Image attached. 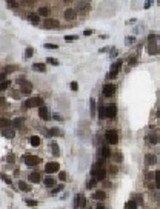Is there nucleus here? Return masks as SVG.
<instances>
[{"label":"nucleus","mask_w":160,"mask_h":209,"mask_svg":"<svg viewBox=\"0 0 160 209\" xmlns=\"http://www.w3.org/2000/svg\"><path fill=\"white\" fill-rule=\"evenodd\" d=\"M43 104V100L40 98V97H32V98H28V100H25L23 103V106L25 108H38V106H42Z\"/></svg>","instance_id":"nucleus-1"},{"label":"nucleus","mask_w":160,"mask_h":209,"mask_svg":"<svg viewBox=\"0 0 160 209\" xmlns=\"http://www.w3.org/2000/svg\"><path fill=\"white\" fill-rule=\"evenodd\" d=\"M23 160H25L26 166H29V168H34V166H37V165H38V162H40V159H38V157H37V155H32V154H25Z\"/></svg>","instance_id":"nucleus-2"},{"label":"nucleus","mask_w":160,"mask_h":209,"mask_svg":"<svg viewBox=\"0 0 160 209\" xmlns=\"http://www.w3.org/2000/svg\"><path fill=\"white\" fill-rule=\"evenodd\" d=\"M105 138H106V141H108V143H111V145H115V143H118V134H117V131H114V129L106 131Z\"/></svg>","instance_id":"nucleus-3"},{"label":"nucleus","mask_w":160,"mask_h":209,"mask_svg":"<svg viewBox=\"0 0 160 209\" xmlns=\"http://www.w3.org/2000/svg\"><path fill=\"white\" fill-rule=\"evenodd\" d=\"M115 114H117V106H115V104L114 103L106 104V106H105V117H106V119H114Z\"/></svg>","instance_id":"nucleus-4"},{"label":"nucleus","mask_w":160,"mask_h":209,"mask_svg":"<svg viewBox=\"0 0 160 209\" xmlns=\"http://www.w3.org/2000/svg\"><path fill=\"white\" fill-rule=\"evenodd\" d=\"M91 172H92V175H94L97 180H100V181L105 180V177H106V171H105L103 168H99V165H96L94 168H92Z\"/></svg>","instance_id":"nucleus-5"},{"label":"nucleus","mask_w":160,"mask_h":209,"mask_svg":"<svg viewBox=\"0 0 160 209\" xmlns=\"http://www.w3.org/2000/svg\"><path fill=\"white\" fill-rule=\"evenodd\" d=\"M154 40H155V37L149 35V42H148V52L149 54H158V45Z\"/></svg>","instance_id":"nucleus-6"},{"label":"nucleus","mask_w":160,"mask_h":209,"mask_svg":"<svg viewBox=\"0 0 160 209\" xmlns=\"http://www.w3.org/2000/svg\"><path fill=\"white\" fill-rule=\"evenodd\" d=\"M120 68H122V60H117L112 66H111V71H109V74H108V77L109 78H114L117 74H118V71H120Z\"/></svg>","instance_id":"nucleus-7"},{"label":"nucleus","mask_w":160,"mask_h":209,"mask_svg":"<svg viewBox=\"0 0 160 209\" xmlns=\"http://www.w3.org/2000/svg\"><path fill=\"white\" fill-rule=\"evenodd\" d=\"M19 83L22 85V92H23V94H31V92H32V85H31L29 82H25L23 78H20Z\"/></svg>","instance_id":"nucleus-8"},{"label":"nucleus","mask_w":160,"mask_h":209,"mask_svg":"<svg viewBox=\"0 0 160 209\" xmlns=\"http://www.w3.org/2000/svg\"><path fill=\"white\" fill-rule=\"evenodd\" d=\"M63 17H65V20H75L77 12H75V9H72V8H66L65 12H63Z\"/></svg>","instance_id":"nucleus-9"},{"label":"nucleus","mask_w":160,"mask_h":209,"mask_svg":"<svg viewBox=\"0 0 160 209\" xmlns=\"http://www.w3.org/2000/svg\"><path fill=\"white\" fill-rule=\"evenodd\" d=\"M102 92H103V95L105 97H111V95H114V92H115V86L114 85H105L103 86V89H102Z\"/></svg>","instance_id":"nucleus-10"},{"label":"nucleus","mask_w":160,"mask_h":209,"mask_svg":"<svg viewBox=\"0 0 160 209\" xmlns=\"http://www.w3.org/2000/svg\"><path fill=\"white\" fill-rule=\"evenodd\" d=\"M59 163H56V162H52V163H48L46 166H45V172H48V174H52V172H57L59 171Z\"/></svg>","instance_id":"nucleus-11"},{"label":"nucleus","mask_w":160,"mask_h":209,"mask_svg":"<svg viewBox=\"0 0 160 209\" xmlns=\"http://www.w3.org/2000/svg\"><path fill=\"white\" fill-rule=\"evenodd\" d=\"M43 26H45V28H59L60 22L56 20V19H48V20L43 22Z\"/></svg>","instance_id":"nucleus-12"},{"label":"nucleus","mask_w":160,"mask_h":209,"mask_svg":"<svg viewBox=\"0 0 160 209\" xmlns=\"http://www.w3.org/2000/svg\"><path fill=\"white\" fill-rule=\"evenodd\" d=\"M38 115H40V119L42 120H48V117H49V112H48V108L46 106H38Z\"/></svg>","instance_id":"nucleus-13"},{"label":"nucleus","mask_w":160,"mask_h":209,"mask_svg":"<svg viewBox=\"0 0 160 209\" xmlns=\"http://www.w3.org/2000/svg\"><path fill=\"white\" fill-rule=\"evenodd\" d=\"M158 141H160V137L157 134H151V135L146 137V143H148V145H157Z\"/></svg>","instance_id":"nucleus-14"},{"label":"nucleus","mask_w":160,"mask_h":209,"mask_svg":"<svg viewBox=\"0 0 160 209\" xmlns=\"http://www.w3.org/2000/svg\"><path fill=\"white\" fill-rule=\"evenodd\" d=\"M32 183H38L40 180H42V177H40V172H37V171H34V172H31L29 174V177H28Z\"/></svg>","instance_id":"nucleus-15"},{"label":"nucleus","mask_w":160,"mask_h":209,"mask_svg":"<svg viewBox=\"0 0 160 209\" xmlns=\"http://www.w3.org/2000/svg\"><path fill=\"white\" fill-rule=\"evenodd\" d=\"M75 206H77V207H85V206H86V198L83 197V195H78V197H77Z\"/></svg>","instance_id":"nucleus-16"},{"label":"nucleus","mask_w":160,"mask_h":209,"mask_svg":"<svg viewBox=\"0 0 160 209\" xmlns=\"http://www.w3.org/2000/svg\"><path fill=\"white\" fill-rule=\"evenodd\" d=\"M40 17H42V16H40L38 12H37V14H35V12H31V14H28V20L32 22V23H38Z\"/></svg>","instance_id":"nucleus-17"},{"label":"nucleus","mask_w":160,"mask_h":209,"mask_svg":"<svg viewBox=\"0 0 160 209\" xmlns=\"http://www.w3.org/2000/svg\"><path fill=\"white\" fill-rule=\"evenodd\" d=\"M32 69H34V71H38V72H45V71H46L43 63H34V65H32Z\"/></svg>","instance_id":"nucleus-18"},{"label":"nucleus","mask_w":160,"mask_h":209,"mask_svg":"<svg viewBox=\"0 0 160 209\" xmlns=\"http://www.w3.org/2000/svg\"><path fill=\"white\" fill-rule=\"evenodd\" d=\"M146 163H148V165H155L157 163V159H155V155H152V154H148V155H146Z\"/></svg>","instance_id":"nucleus-19"},{"label":"nucleus","mask_w":160,"mask_h":209,"mask_svg":"<svg viewBox=\"0 0 160 209\" xmlns=\"http://www.w3.org/2000/svg\"><path fill=\"white\" fill-rule=\"evenodd\" d=\"M29 143H31L34 148H37V146L40 145V137H38V135H32V137L29 138Z\"/></svg>","instance_id":"nucleus-20"},{"label":"nucleus","mask_w":160,"mask_h":209,"mask_svg":"<svg viewBox=\"0 0 160 209\" xmlns=\"http://www.w3.org/2000/svg\"><path fill=\"white\" fill-rule=\"evenodd\" d=\"M38 14L42 16V17H48V16H49V9H48V6H42V8H38Z\"/></svg>","instance_id":"nucleus-21"},{"label":"nucleus","mask_w":160,"mask_h":209,"mask_svg":"<svg viewBox=\"0 0 160 209\" xmlns=\"http://www.w3.org/2000/svg\"><path fill=\"white\" fill-rule=\"evenodd\" d=\"M43 183H45V186L51 188V186H54V185H56V180L52 178V177H46V178L43 180Z\"/></svg>","instance_id":"nucleus-22"},{"label":"nucleus","mask_w":160,"mask_h":209,"mask_svg":"<svg viewBox=\"0 0 160 209\" xmlns=\"http://www.w3.org/2000/svg\"><path fill=\"white\" fill-rule=\"evenodd\" d=\"M23 123H25V119L19 117V119H14V122H12V126H14V128H20V126H23Z\"/></svg>","instance_id":"nucleus-23"},{"label":"nucleus","mask_w":160,"mask_h":209,"mask_svg":"<svg viewBox=\"0 0 160 209\" xmlns=\"http://www.w3.org/2000/svg\"><path fill=\"white\" fill-rule=\"evenodd\" d=\"M51 149H52V154H54L56 157L60 155V149H59V145H57V143H51Z\"/></svg>","instance_id":"nucleus-24"},{"label":"nucleus","mask_w":160,"mask_h":209,"mask_svg":"<svg viewBox=\"0 0 160 209\" xmlns=\"http://www.w3.org/2000/svg\"><path fill=\"white\" fill-rule=\"evenodd\" d=\"M48 134L49 135H54V137H59V135H62V132L57 129V128H51L49 131H48Z\"/></svg>","instance_id":"nucleus-25"},{"label":"nucleus","mask_w":160,"mask_h":209,"mask_svg":"<svg viewBox=\"0 0 160 209\" xmlns=\"http://www.w3.org/2000/svg\"><path fill=\"white\" fill-rule=\"evenodd\" d=\"M19 188H20L22 191H25V192H29V191H31V188L26 185L25 181H19Z\"/></svg>","instance_id":"nucleus-26"},{"label":"nucleus","mask_w":160,"mask_h":209,"mask_svg":"<svg viewBox=\"0 0 160 209\" xmlns=\"http://www.w3.org/2000/svg\"><path fill=\"white\" fill-rule=\"evenodd\" d=\"M6 3H8V8H11V9H17L19 8L16 0H6Z\"/></svg>","instance_id":"nucleus-27"},{"label":"nucleus","mask_w":160,"mask_h":209,"mask_svg":"<svg viewBox=\"0 0 160 209\" xmlns=\"http://www.w3.org/2000/svg\"><path fill=\"white\" fill-rule=\"evenodd\" d=\"M109 155H111V152H109V148L108 146L102 148V157H103V159H108Z\"/></svg>","instance_id":"nucleus-28"},{"label":"nucleus","mask_w":160,"mask_h":209,"mask_svg":"<svg viewBox=\"0 0 160 209\" xmlns=\"http://www.w3.org/2000/svg\"><path fill=\"white\" fill-rule=\"evenodd\" d=\"M2 134H3L5 137L11 138V137H14V131H8V129H3V131H2Z\"/></svg>","instance_id":"nucleus-29"},{"label":"nucleus","mask_w":160,"mask_h":209,"mask_svg":"<svg viewBox=\"0 0 160 209\" xmlns=\"http://www.w3.org/2000/svg\"><path fill=\"white\" fill-rule=\"evenodd\" d=\"M32 54H34V49H32V48H28V49L25 51V57H26V59H31Z\"/></svg>","instance_id":"nucleus-30"},{"label":"nucleus","mask_w":160,"mask_h":209,"mask_svg":"<svg viewBox=\"0 0 160 209\" xmlns=\"http://www.w3.org/2000/svg\"><path fill=\"white\" fill-rule=\"evenodd\" d=\"M155 188L160 189V171L155 172Z\"/></svg>","instance_id":"nucleus-31"},{"label":"nucleus","mask_w":160,"mask_h":209,"mask_svg":"<svg viewBox=\"0 0 160 209\" xmlns=\"http://www.w3.org/2000/svg\"><path fill=\"white\" fill-rule=\"evenodd\" d=\"M94 198H96V200H103V198H105V192H102V191H100V192H96V194H94Z\"/></svg>","instance_id":"nucleus-32"},{"label":"nucleus","mask_w":160,"mask_h":209,"mask_svg":"<svg viewBox=\"0 0 160 209\" xmlns=\"http://www.w3.org/2000/svg\"><path fill=\"white\" fill-rule=\"evenodd\" d=\"M128 63L131 65V66H134V65L137 63V57H136V56H131V57H129V60H128Z\"/></svg>","instance_id":"nucleus-33"},{"label":"nucleus","mask_w":160,"mask_h":209,"mask_svg":"<svg viewBox=\"0 0 160 209\" xmlns=\"http://www.w3.org/2000/svg\"><path fill=\"white\" fill-rule=\"evenodd\" d=\"M78 8H80V11H83V12H85V11H86V8H89V5L86 3V0H85L83 3H80V5H78Z\"/></svg>","instance_id":"nucleus-34"},{"label":"nucleus","mask_w":160,"mask_h":209,"mask_svg":"<svg viewBox=\"0 0 160 209\" xmlns=\"http://www.w3.org/2000/svg\"><path fill=\"white\" fill-rule=\"evenodd\" d=\"M125 207H128V209H136V207H137V204H136L134 201H128V203L125 204Z\"/></svg>","instance_id":"nucleus-35"},{"label":"nucleus","mask_w":160,"mask_h":209,"mask_svg":"<svg viewBox=\"0 0 160 209\" xmlns=\"http://www.w3.org/2000/svg\"><path fill=\"white\" fill-rule=\"evenodd\" d=\"M89 103H91V114H94V111H96V100H94V98H91Z\"/></svg>","instance_id":"nucleus-36"},{"label":"nucleus","mask_w":160,"mask_h":209,"mask_svg":"<svg viewBox=\"0 0 160 209\" xmlns=\"http://www.w3.org/2000/svg\"><path fill=\"white\" fill-rule=\"evenodd\" d=\"M99 115H100V119H103V117H105V106H102V104L99 106Z\"/></svg>","instance_id":"nucleus-37"},{"label":"nucleus","mask_w":160,"mask_h":209,"mask_svg":"<svg viewBox=\"0 0 160 209\" xmlns=\"http://www.w3.org/2000/svg\"><path fill=\"white\" fill-rule=\"evenodd\" d=\"M65 40H66V42H74V40H77V37H75V35H66Z\"/></svg>","instance_id":"nucleus-38"},{"label":"nucleus","mask_w":160,"mask_h":209,"mask_svg":"<svg viewBox=\"0 0 160 209\" xmlns=\"http://www.w3.org/2000/svg\"><path fill=\"white\" fill-rule=\"evenodd\" d=\"M48 63H51V65H54V66H57V65H59V62L56 60V59H51V57H48V60H46Z\"/></svg>","instance_id":"nucleus-39"},{"label":"nucleus","mask_w":160,"mask_h":209,"mask_svg":"<svg viewBox=\"0 0 160 209\" xmlns=\"http://www.w3.org/2000/svg\"><path fill=\"white\" fill-rule=\"evenodd\" d=\"M62 189H63V186H62V185H59L57 188H54V189H52V192H51V194H54V195H56V194H57V192H60Z\"/></svg>","instance_id":"nucleus-40"},{"label":"nucleus","mask_w":160,"mask_h":209,"mask_svg":"<svg viewBox=\"0 0 160 209\" xmlns=\"http://www.w3.org/2000/svg\"><path fill=\"white\" fill-rule=\"evenodd\" d=\"M45 48H46V49H57L59 46H57V45H51V43H46V45H45Z\"/></svg>","instance_id":"nucleus-41"},{"label":"nucleus","mask_w":160,"mask_h":209,"mask_svg":"<svg viewBox=\"0 0 160 209\" xmlns=\"http://www.w3.org/2000/svg\"><path fill=\"white\" fill-rule=\"evenodd\" d=\"M9 86V80H3V83H2V89H6Z\"/></svg>","instance_id":"nucleus-42"},{"label":"nucleus","mask_w":160,"mask_h":209,"mask_svg":"<svg viewBox=\"0 0 160 209\" xmlns=\"http://www.w3.org/2000/svg\"><path fill=\"white\" fill-rule=\"evenodd\" d=\"M69 86H71V89H72V91H77V89H78V85H77L75 82H72Z\"/></svg>","instance_id":"nucleus-43"},{"label":"nucleus","mask_w":160,"mask_h":209,"mask_svg":"<svg viewBox=\"0 0 160 209\" xmlns=\"http://www.w3.org/2000/svg\"><path fill=\"white\" fill-rule=\"evenodd\" d=\"M26 204H29V206H35L37 201L35 200H26Z\"/></svg>","instance_id":"nucleus-44"},{"label":"nucleus","mask_w":160,"mask_h":209,"mask_svg":"<svg viewBox=\"0 0 160 209\" xmlns=\"http://www.w3.org/2000/svg\"><path fill=\"white\" fill-rule=\"evenodd\" d=\"M2 125L6 128V126H9V125H11V122H9V120H6V119H3V120H2Z\"/></svg>","instance_id":"nucleus-45"},{"label":"nucleus","mask_w":160,"mask_h":209,"mask_svg":"<svg viewBox=\"0 0 160 209\" xmlns=\"http://www.w3.org/2000/svg\"><path fill=\"white\" fill-rule=\"evenodd\" d=\"M152 3V0H145V8H149Z\"/></svg>","instance_id":"nucleus-46"},{"label":"nucleus","mask_w":160,"mask_h":209,"mask_svg":"<svg viewBox=\"0 0 160 209\" xmlns=\"http://www.w3.org/2000/svg\"><path fill=\"white\" fill-rule=\"evenodd\" d=\"M59 178H60V180H65V178H66V174H65V172H60V174H59Z\"/></svg>","instance_id":"nucleus-47"},{"label":"nucleus","mask_w":160,"mask_h":209,"mask_svg":"<svg viewBox=\"0 0 160 209\" xmlns=\"http://www.w3.org/2000/svg\"><path fill=\"white\" fill-rule=\"evenodd\" d=\"M92 32H94V31H92V29H86V31H85L83 34H85V35H91Z\"/></svg>","instance_id":"nucleus-48"},{"label":"nucleus","mask_w":160,"mask_h":209,"mask_svg":"<svg viewBox=\"0 0 160 209\" xmlns=\"http://www.w3.org/2000/svg\"><path fill=\"white\" fill-rule=\"evenodd\" d=\"M2 178H3V180H5L6 183H8V185H9V183H11V180H9V177H6V175H2Z\"/></svg>","instance_id":"nucleus-49"},{"label":"nucleus","mask_w":160,"mask_h":209,"mask_svg":"<svg viewBox=\"0 0 160 209\" xmlns=\"http://www.w3.org/2000/svg\"><path fill=\"white\" fill-rule=\"evenodd\" d=\"M115 160H117V162H122V155H120V154H115Z\"/></svg>","instance_id":"nucleus-50"},{"label":"nucleus","mask_w":160,"mask_h":209,"mask_svg":"<svg viewBox=\"0 0 160 209\" xmlns=\"http://www.w3.org/2000/svg\"><path fill=\"white\" fill-rule=\"evenodd\" d=\"M6 160H8L9 163H12V162H14V159H12V155H9V157H8V159H6Z\"/></svg>","instance_id":"nucleus-51"},{"label":"nucleus","mask_w":160,"mask_h":209,"mask_svg":"<svg viewBox=\"0 0 160 209\" xmlns=\"http://www.w3.org/2000/svg\"><path fill=\"white\" fill-rule=\"evenodd\" d=\"M65 2H69V0H65Z\"/></svg>","instance_id":"nucleus-52"},{"label":"nucleus","mask_w":160,"mask_h":209,"mask_svg":"<svg viewBox=\"0 0 160 209\" xmlns=\"http://www.w3.org/2000/svg\"><path fill=\"white\" fill-rule=\"evenodd\" d=\"M88 2H89V0H88Z\"/></svg>","instance_id":"nucleus-53"}]
</instances>
